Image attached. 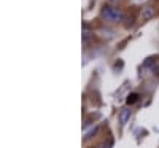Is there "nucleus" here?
<instances>
[{
  "instance_id": "6e6552de",
  "label": "nucleus",
  "mask_w": 159,
  "mask_h": 148,
  "mask_svg": "<svg viewBox=\"0 0 159 148\" xmlns=\"http://www.w3.org/2000/svg\"><path fill=\"white\" fill-rule=\"evenodd\" d=\"M132 23H134V16H129V19L126 21V26L130 27V26H132Z\"/></svg>"
},
{
  "instance_id": "f257e3e1",
  "label": "nucleus",
  "mask_w": 159,
  "mask_h": 148,
  "mask_svg": "<svg viewBox=\"0 0 159 148\" xmlns=\"http://www.w3.org/2000/svg\"><path fill=\"white\" fill-rule=\"evenodd\" d=\"M102 18L107 21H121L123 13L119 10L113 8V6H103L102 8Z\"/></svg>"
},
{
  "instance_id": "f03ea898",
  "label": "nucleus",
  "mask_w": 159,
  "mask_h": 148,
  "mask_svg": "<svg viewBox=\"0 0 159 148\" xmlns=\"http://www.w3.org/2000/svg\"><path fill=\"white\" fill-rule=\"evenodd\" d=\"M129 116H130V110H129V108H124V110L121 111V116H119L121 124H126L127 119H129Z\"/></svg>"
},
{
  "instance_id": "20e7f679",
  "label": "nucleus",
  "mask_w": 159,
  "mask_h": 148,
  "mask_svg": "<svg viewBox=\"0 0 159 148\" xmlns=\"http://www.w3.org/2000/svg\"><path fill=\"white\" fill-rule=\"evenodd\" d=\"M99 132V128H97V126H94V128L91 129V131H89L88 134H86V137H85V140H89V139H92L94 136H95V134H97Z\"/></svg>"
},
{
  "instance_id": "0eeeda50",
  "label": "nucleus",
  "mask_w": 159,
  "mask_h": 148,
  "mask_svg": "<svg viewBox=\"0 0 159 148\" xmlns=\"http://www.w3.org/2000/svg\"><path fill=\"white\" fill-rule=\"evenodd\" d=\"M153 61H154V58H150L148 61H145V65H147V67H153Z\"/></svg>"
},
{
  "instance_id": "423d86ee",
  "label": "nucleus",
  "mask_w": 159,
  "mask_h": 148,
  "mask_svg": "<svg viewBox=\"0 0 159 148\" xmlns=\"http://www.w3.org/2000/svg\"><path fill=\"white\" fill-rule=\"evenodd\" d=\"M112 145H113V140L112 139H108V140H105L102 145H99L97 148H112Z\"/></svg>"
},
{
  "instance_id": "7ed1b4c3",
  "label": "nucleus",
  "mask_w": 159,
  "mask_h": 148,
  "mask_svg": "<svg viewBox=\"0 0 159 148\" xmlns=\"http://www.w3.org/2000/svg\"><path fill=\"white\" fill-rule=\"evenodd\" d=\"M137 100H139V94L132 93V94H129V96H127V104H129V105L137 104Z\"/></svg>"
},
{
  "instance_id": "39448f33",
  "label": "nucleus",
  "mask_w": 159,
  "mask_h": 148,
  "mask_svg": "<svg viewBox=\"0 0 159 148\" xmlns=\"http://www.w3.org/2000/svg\"><path fill=\"white\" fill-rule=\"evenodd\" d=\"M153 15H154V10H153V8H148V10L143 11V18H145V19H150Z\"/></svg>"
}]
</instances>
